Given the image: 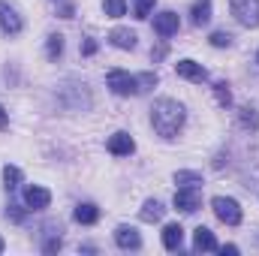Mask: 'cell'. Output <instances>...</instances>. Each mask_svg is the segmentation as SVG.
<instances>
[{"mask_svg": "<svg viewBox=\"0 0 259 256\" xmlns=\"http://www.w3.org/2000/svg\"><path fill=\"white\" fill-rule=\"evenodd\" d=\"M151 124L163 139H175L178 130L184 127V106L178 100H169V97L157 100L151 106Z\"/></svg>", "mask_w": 259, "mask_h": 256, "instance_id": "1", "label": "cell"}, {"mask_svg": "<svg viewBox=\"0 0 259 256\" xmlns=\"http://www.w3.org/2000/svg\"><path fill=\"white\" fill-rule=\"evenodd\" d=\"M211 208H214V214H217V220L220 223H226V226H238L241 223V205L235 202V199H229V196H214L211 199Z\"/></svg>", "mask_w": 259, "mask_h": 256, "instance_id": "2", "label": "cell"}, {"mask_svg": "<svg viewBox=\"0 0 259 256\" xmlns=\"http://www.w3.org/2000/svg\"><path fill=\"white\" fill-rule=\"evenodd\" d=\"M106 84H109V91L118 94V97H133V94H139V78L130 75V72H124V69H112V72L106 75Z\"/></svg>", "mask_w": 259, "mask_h": 256, "instance_id": "3", "label": "cell"}, {"mask_svg": "<svg viewBox=\"0 0 259 256\" xmlns=\"http://www.w3.org/2000/svg\"><path fill=\"white\" fill-rule=\"evenodd\" d=\"M232 15L244 27H259V0H232L229 3Z\"/></svg>", "mask_w": 259, "mask_h": 256, "instance_id": "4", "label": "cell"}, {"mask_svg": "<svg viewBox=\"0 0 259 256\" xmlns=\"http://www.w3.org/2000/svg\"><path fill=\"white\" fill-rule=\"evenodd\" d=\"M21 15L6 3V0H0V30L6 33V36H18L21 33Z\"/></svg>", "mask_w": 259, "mask_h": 256, "instance_id": "5", "label": "cell"}, {"mask_svg": "<svg viewBox=\"0 0 259 256\" xmlns=\"http://www.w3.org/2000/svg\"><path fill=\"white\" fill-rule=\"evenodd\" d=\"M178 27H181V21H178V15L172 12V9H166V12H160V15H154V30L166 39V36H175L178 33Z\"/></svg>", "mask_w": 259, "mask_h": 256, "instance_id": "6", "label": "cell"}, {"mask_svg": "<svg viewBox=\"0 0 259 256\" xmlns=\"http://www.w3.org/2000/svg\"><path fill=\"white\" fill-rule=\"evenodd\" d=\"M49 202H52V193L46 190V187H39V184L24 187V205H27V208L42 211V208H49Z\"/></svg>", "mask_w": 259, "mask_h": 256, "instance_id": "7", "label": "cell"}, {"mask_svg": "<svg viewBox=\"0 0 259 256\" xmlns=\"http://www.w3.org/2000/svg\"><path fill=\"white\" fill-rule=\"evenodd\" d=\"M106 148H109V154H115V157H130V154L136 151V142H133V136H130V133L121 130V133H115V136L109 139V145H106Z\"/></svg>", "mask_w": 259, "mask_h": 256, "instance_id": "8", "label": "cell"}, {"mask_svg": "<svg viewBox=\"0 0 259 256\" xmlns=\"http://www.w3.org/2000/svg\"><path fill=\"white\" fill-rule=\"evenodd\" d=\"M175 208L184 214H193L199 208V187H178L175 193Z\"/></svg>", "mask_w": 259, "mask_h": 256, "instance_id": "9", "label": "cell"}, {"mask_svg": "<svg viewBox=\"0 0 259 256\" xmlns=\"http://www.w3.org/2000/svg\"><path fill=\"white\" fill-rule=\"evenodd\" d=\"M175 72L181 75V78H187V81H205L208 78V72H205V66L190 61V58H184V61H178L175 64Z\"/></svg>", "mask_w": 259, "mask_h": 256, "instance_id": "10", "label": "cell"}, {"mask_svg": "<svg viewBox=\"0 0 259 256\" xmlns=\"http://www.w3.org/2000/svg\"><path fill=\"white\" fill-rule=\"evenodd\" d=\"M115 244L124 247V250H139L142 247V238H139V232L133 226H118L115 229Z\"/></svg>", "mask_w": 259, "mask_h": 256, "instance_id": "11", "label": "cell"}, {"mask_svg": "<svg viewBox=\"0 0 259 256\" xmlns=\"http://www.w3.org/2000/svg\"><path fill=\"white\" fill-rule=\"evenodd\" d=\"M136 39H139V36H136L130 27H115V30L109 33V42H112L115 49H124V52H133V49H136Z\"/></svg>", "mask_w": 259, "mask_h": 256, "instance_id": "12", "label": "cell"}, {"mask_svg": "<svg viewBox=\"0 0 259 256\" xmlns=\"http://www.w3.org/2000/svg\"><path fill=\"white\" fill-rule=\"evenodd\" d=\"M181 244H184V226L181 223H169L163 229V247L166 250H181Z\"/></svg>", "mask_w": 259, "mask_h": 256, "instance_id": "13", "label": "cell"}, {"mask_svg": "<svg viewBox=\"0 0 259 256\" xmlns=\"http://www.w3.org/2000/svg\"><path fill=\"white\" fill-rule=\"evenodd\" d=\"M193 247L196 250H205V253L208 250H217V238H214V232L208 226H199L193 232Z\"/></svg>", "mask_w": 259, "mask_h": 256, "instance_id": "14", "label": "cell"}, {"mask_svg": "<svg viewBox=\"0 0 259 256\" xmlns=\"http://www.w3.org/2000/svg\"><path fill=\"white\" fill-rule=\"evenodd\" d=\"M78 223H84V226H94L97 220H100V208L94 205V202H81V205H75V214H72Z\"/></svg>", "mask_w": 259, "mask_h": 256, "instance_id": "15", "label": "cell"}, {"mask_svg": "<svg viewBox=\"0 0 259 256\" xmlns=\"http://www.w3.org/2000/svg\"><path fill=\"white\" fill-rule=\"evenodd\" d=\"M58 232H61V226H58V223H49V226H46V244H42V250H46V253H58V250H61V244H64V241H61V235H58Z\"/></svg>", "mask_w": 259, "mask_h": 256, "instance_id": "16", "label": "cell"}, {"mask_svg": "<svg viewBox=\"0 0 259 256\" xmlns=\"http://www.w3.org/2000/svg\"><path fill=\"white\" fill-rule=\"evenodd\" d=\"M163 202H157V199H148L145 205H142V220L145 223H157V220H163Z\"/></svg>", "mask_w": 259, "mask_h": 256, "instance_id": "17", "label": "cell"}, {"mask_svg": "<svg viewBox=\"0 0 259 256\" xmlns=\"http://www.w3.org/2000/svg\"><path fill=\"white\" fill-rule=\"evenodd\" d=\"M190 15H193V24H196V27L208 24V21H211V0H196L193 9H190Z\"/></svg>", "mask_w": 259, "mask_h": 256, "instance_id": "18", "label": "cell"}, {"mask_svg": "<svg viewBox=\"0 0 259 256\" xmlns=\"http://www.w3.org/2000/svg\"><path fill=\"white\" fill-rule=\"evenodd\" d=\"M238 121H241L244 130H259V112L253 106H244V109L238 112Z\"/></svg>", "mask_w": 259, "mask_h": 256, "instance_id": "19", "label": "cell"}, {"mask_svg": "<svg viewBox=\"0 0 259 256\" xmlns=\"http://www.w3.org/2000/svg\"><path fill=\"white\" fill-rule=\"evenodd\" d=\"M175 184H181V187H199V184H202V175L181 169V172H175Z\"/></svg>", "mask_w": 259, "mask_h": 256, "instance_id": "20", "label": "cell"}, {"mask_svg": "<svg viewBox=\"0 0 259 256\" xmlns=\"http://www.w3.org/2000/svg\"><path fill=\"white\" fill-rule=\"evenodd\" d=\"M46 52H49L52 61H58V58L64 55V36H61V33H52L49 42H46Z\"/></svg>", "mask_w": 259, "mask_h": 256, "instance_id": "21", "label": "cell"}, {"mask_svg": "<svg viewBox=\"0 0 259 256\" xmlns=\"http://www.w3.org/2000/svg\"><path fill=\"white\" fill-rule=\"evenodd\" d=\"M3 181H6V184H3L6 190H15V187L21 184V169H18V166H3Z\"/></svg>", "mask_w": 259, "mask_h": 256, "instance_id": "22", "label": "cell"}, {"mask_svg": "<svg viewBox=\"0 0 259 256\" xmlns=\"http://www.w3.org/2000/svg\"><path fill=\"white\" fill-rule=\"evenodd\" d=\"M103 9L109 18H121V15H127V0H106Z\"/></svg>", "mask_w": 259, "mask_h": 256, "instance_id": "23", "label": "cell"}, {"mask_svg": "<svg viewBox=\"0 0 259 256\" xmlns=\"http://www.w3.org/2000/svg\"><path fill=\"white\" fill-rule=\"evenodd\" d=\"M214 97H217V103L226 109V106L232 103V91H229V84H226V81H217V84H214Z\"/></svg>", "mask_w": 259, "mask_h": 256, "instance_id": "24", "label": "cell"}, {"mask_svg": "<svg viewBox=\"0 0 259 256\" xmlns=\"http://www.w3.org/2000/svg\"><path fill=\"white\" fill-rule=\"evenodd\" d=\"M154 3H157V0H133V12H136V18H139V21L148 18L151 9H154Z\"/></svg>", "mask_w": 259, "mask_h": 256, "instance_id": "25", "label": "cell"}, {"mask_svg": "<svg viewBox=\"0 0 259 256\" xmlns=\"http://www.w3.org/2000/svg\"><path fill=\"white\" fill-rule=\"evenodd\" d=\"M208 42H211V46H214V49H226V46H232V36H229V33H226V30H214V33H211V39H208Z\"/></svg>", "mask_w": 259, "mask_h": 256, "instance_id": "26", "label": "cell"}, {"mask_svg": "<svg viewBox=\"0 0 259 256\" xmlns=\"http://www.w3.org/2000/svg\"><path fill=\"white\" fill-rule=\"evenodd\" d=\"M136 78H139V91H148V88L157 84V72H142V75H136Z\"/></svg>", "mask_w": 259, "mask_h": 256, "instance_id": "27", "label": "cell"}, {"mask_svg": "<svg viewBox=\"0 0 259 256\" xmlns=\"http://www.w3.org/2000/svg\"><path fill=\"white\" fill-rule=\"evenodd\" d=\"M6 217L15 220V223H21V220H24V211H21L18 205H9V208H6Z\"/></svg>", "mask_w": 259, "mask_h": 256, "instance_id": "28", "label": "cell"}, {"mask_svg": "<svg viewBox=\"0 0 259 256\" xmlns=\"http://www.w3.org/2000/svg\"><path fill=\"white\" fill-rule=\"evenodd\" d=\"M81 52H84V55H94V52H97V39H84Z\"/></svg>", "mask_w": 259, "mask_h": 256, "instance_id": "29", "label": "cell"}, {"mask_svg": "<svg viewBox=\"0 0 259 256\" xmlns=\"http://www.w3.org/2000/svg\"><path fill=\"white\" fill-rule=\"evenodd\" d=\"M9 127V115H6V109L0 106V130H6Z\"/></svg>", "mask_w": 259, "mask_h": 256, "instance_id": "30", "label": "cell"}, {"mask_svg": "<svg viewBox=\"0 0 259 256\" xmlns=\"http://www.w3.org/2000/svg\"><path fill=\"white\" fill-rule=\"evenodd\" d=\"M220 253H223V256H226V253L235 256V253H238V247H235V244H223V247H220Z\"/></svg>", "mask_w": 259, "mask_h": 256, "instance_id": "31", "label": "cell"}, {"mask_svg": "<svg viewBox=\"0 0 259 256\" xmlns=\"http://www.w3.org/2000/svg\"><path fill=\"white\" fill-rule=\"evenodd\" d=\"M3 247H6V244H3V238H0V253H3Z\"/></svg>", "mask_w": 259, "mask_h": 256, "instance_id": "32", "label": "cell"}, {"mask_svg": "<svg viewBox=\"0 0 259 256\" xmlns=\"http://www.w3.org/2000/svg\"><path fill=\"white\" fill-rule=\"evenodd\" d=\"M256 61H259V55H256Z\"/></svg>", "mask_w": 259, "mask_h": 256, "instance_id": "33", "label": "cell"}]
</instances>
